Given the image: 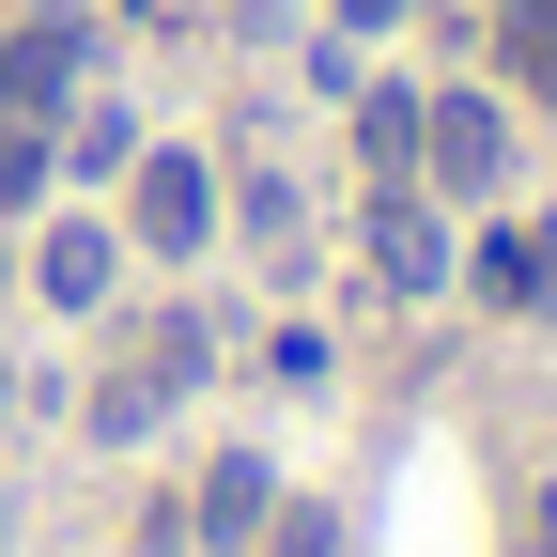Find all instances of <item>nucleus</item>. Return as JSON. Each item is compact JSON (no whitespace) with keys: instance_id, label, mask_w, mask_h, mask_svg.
Here are the masks:
<instances>
[{"instance_id":"obj_13","label":"nucleus","mask_w":557,"mask_h":557,"mask_svg":"<svg viewBox=\"0 0 557 557\" xmlns=\"http://www.w3.org/2000/svg\"><path fill=\"white\" fill-rule=\"evenodd\" d=\"M0 403H16V387H0Z\"/></svg>"},{"instance_id":"obj_3","label":"nucleus","mask_w":557,"mask_h":557,"mask_svg":"<svg viewBox=\"0 0 557 557\" xmlns=\"http://www.w3.org/2000/svg\"><path fill=\"white\" fill-rule=\"evenodd\" d=\"M62 171V78H32L16 47H0V201H32Z\"/></svg>"},{"instance_id":"obj_4","label":"nucleus","mask_w":557,"mask_h":557,"mask_svg":"<svg viewBox=\"0 0 557 557\" xmlns=\"http://www.w3.org/2000/svg\"><path fill=\"white\" fill-rule=\"evenodd\" d=\"M372 278H387V295H434V278H449V233H434V218H418V201H403V186L372 201Z\"/></svg>"},{"instance_id":"obj_8","label":"nucleus","mask_w":557,"mask_h":557,"mask_svg":"<svg viewBox=\"0 0 557 557\" xmlns=\"http://www.w3.org/2000/svg\"><path fill=\"white\" fill-rule=\"evenodd\" d=\"M357 156H372V171H387V186H403V171H418V94H372V109H357Z\"/></svg>"},{"instance_id":"obj_9","label":"nucleus","mask_w":557,"mask_h":557,"mask_svg":"<svg viewBox=\"0 0 557 557\" xmlns=\"http://www.w3.org/2000/svg\"><path fill=\"white\" fill-rule=\"evenodd\" d=\"M511 78L557 109V0H511Z\"/></svg>"},{"instance_id":"obj_6","label":"nucleus","mask_w":557,"mask_h":557,"mask_svg":"<svg viewBox=\"0 0 557 557\" xmlns=\"http://www.w3.org/2000/svg\"><path fill=\"white\" fill-rule=\"evenodd\" d=\"M109 248H124V233L62 218V233H47V295H62V310H94V295H109Z\"/></svg>"},{"instance_id":"obj_7","label":"nucleus","mask_w":557,"mask_h":557,"mask_svg":"<svg viewBox=\"0 0 557 557\" xmlns=\"http://www.w3.org/2000/svg\"><path fill=\"white\" fill-rule=\"evenodd\" d=\"M263 511H278V496H263V465H248V449L201 480V527H218V542H263Z\"/></svg>"},{"instance_id":"obj_12","label":"nucleus","mask_w":557,"mask_h":557,"mask_svg":"<svg viewBox=\"0 0 557 557\" xmlns=\"http://www.w3.org/2000/svg\"><path fill=\"white\" fill-rule=\"evenodd\" d=\"M387 16H403V0H341V32H387Z\"/></svg>"},{"instance_id":"obj_5","label":"nucleus","mask_w":557,"mask_h":557,"mask_svg":"<svg viewBox=\"0 0 557 557\" xmlns=\"http://www.w3.org/2000/svg\"><path fill=\"white\" fill-rule=\"evenodd\" d=\"M480 295H496V310H557V218L480 233Z\"/></svg>"},{"instance_id":"obj_2","label":"nucleus","mask_w":557,"mask_h":557,"mask_svg":"<svg viewBox=\"0 0 557 557\" xmlns=\"http://www.w3.org/2000/svg\"><path fill=\"white\" fill-rule=\"evenodd\" d=\"M124 218H139L156 263H186L201 233H218V171H201V156H139V171H124Z\"/></svg>"},{"instance_id":"obj_11","label":"nucleus","mask_w":557,"mask_h":557,"mask_svg":"<svg viewBox=\"0 0 557 557\" xmlns=\"http://www.w3.org/2000/svg\"><path fill=\"white\" fill-rule=\"evenodd\" d=\"M527 557H557V480H542V496H527Z\"/></svg>"},{"instance_id":"obj_10","label":"nucleus","mask_w":557,"mask_h":557,"mask_svg":"<svg viewBox=\"0 0 557 557\" xmlns=\"http://www.w3.org/2000/svg\"><path fill=\"white\" fill-rule=\"evenodd\" d=\"M263 542H278V557H341V542H325V511H263Z\"/></svg>"},{"instance_id":"obj_1","label":"nucleus","mask_w":557,"mask_h":557,"mask_svg":"<svg viewBox=\"0 0 557 557\" xmlns=\"http://www.w3.org/2000/svg\"><path fill=\"white\" fill-rule=\"evenodd\" d=\"M418 171H434V186H496L511 171V124H496V94H418Z\"/></svg>"}]
</instances>
